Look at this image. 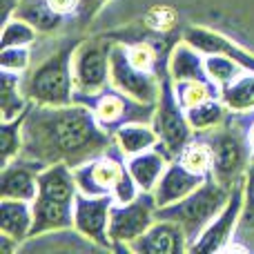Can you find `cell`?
Segmentation results:
<instances>
[{
	"label": "cell",
	"mask_w": 254,
	"mask_h": 254,
	"mask_svg": "<svg viewBox=\"0 0 254 254\" xmlns=\"http://www.w3.org/2000/svg\"><path fill=\"white\" fill-rule=\"evenodd\" d=\"M114 145V134L105 129L80 103L61 107L34 105L22 123V154L29 158L54 165L67 163L78 167L89 158L107 152Z\"/></svg>",
	"instance_id": "6da1fadb"
},
{
	"label": "cell",
	"mask_w": 254,
	"mask_h": 254,
	"mask_svg": "<svg viewBox=\"0 0 254 254\" xmlns=\"http://www.w3.org/2000/svg\"><path fill=\"white\" fill-rule=\"evenodd\" d=\"M71 43L49 54L45 61L34 65L22 74V92L34 105L61 107L76 103V83H74V52Z\"/></svg>",
	"instance_id": "7a4b0ae2"
},
{
	"label": "cell",
	"mask_w": 254,
	"mask_h": 254,
	"mask_svg": "<svg viewBox=\"0 0 254 254\" xmlns=\"http://www.w3.org/2000/svg\"><path fill=\"white\" fill-rule=\"evenodd\" d=\"M230 196V190L223 188L214 176H207L201 188H196L190 196L181 198L176 203H170L165 207H158V219H170L183 225V230L190 237V246L198 239V234L212 223L221 207L225 205Z\"/></svg>",
	"instance_id": "3957f363"
},
{
	"label": "cell",
	"mask_w": 254,
	"mask_h": 254,
	"mask_svg": "<svg viewBox=\"0 0 254 254\" xmlns=\"http://www.w3.org/2000/svg\"><path fill=\"white\" fill-rule=\"evenodd\" d=\"M76 103L85 105L87 110H92V114L96 116V121L105 127L110 134H114L121 125L134 123V121H145L152 123L154 119V107L149 103H140L134 96L125 94L123 89L107 85V87L98 89L92 94H76Z\"/></svg>",
	"instance_id": "277c9868"
},
{
	"label": "cell",
	"mask_w": 254,
	"mask_h": 254,
	"mask_svg": "<svg viewBox=\"0 0 254 254\" xmlns=\"http://www.w3.org/2000/svg\"><path fill=\"white\" fill-rule=\"evenodd\" d=\"M212 140V149H214V167H212V176L219 181L223 188L232 190L237 183H241L246 176L248 165L252 163V152L246 143V136L239 129V125L232 121V112L230 119L221 127L207 131Z\"/></svg>",
	"instance_id": "5b68a950"
},
{
	"label": "cell",
	"mask_w": 254,
	"mask_h": 254,
	"mask_svg": "<svg viewBox=\"0 0 254 254\" xmlns=\"http://www.w3.org/2000/svg\"><path fill=\"white\" fill-rule=\"evenodd\" d=\"M152 125L156 129L161 143L165 145V149L174 158L179 156L181 149L194 136V129L188 121V112H185V107L181 105L179 96H176L174 80L170 78V74H165L161 80V94H158L156 107H154Z\"/></svg>",
	"instance_id": "8992f818"
},
{
	"label": "cell",
	"mask_w": 254,
	"mask_h": 254,
	"mask_svg": "<svg viewBox=\"0 0 254 254\" xmlns=\"http://www.w3.org/2000/svg\"><path fill=\"white\" fill-rule=\"evenodd\" d=\"M156 201L152 192H140L131 203H114L110 214V239L114 250L129 252V246L143 237L156 221Z\"/></svg>",
	"instance_id": "52a82bcc"
},
{
	"label": "cell",
	"mask_w": 254,
	"mask_h": 254,
	"mask_svg": "<svg viewBox=\"0 0 254 254\" xmlns=\"http://www.w3.org/2000/svg\"><path fill=\"white\" fill-rule=\"evenodd\" d=\"M112 47L105 38L80 40L74 52L76 94H92L112 83Z\"/></svg>",
	"instance_id": "ba28073f"
},
{
	"label": "cell",
	"mask_w": 254,
	"mask_h": 254,
	"mask_svg": "<svg viewBox=\"0 0 254 254\" xmlns=\"http://www.w3.org/2000/svg\"><path fill=\"white\" fill-rule=\"evenodd\" d=\"M125 167H127V156L114 143L107 152L89 158L87 163H83V165H78L74 170L78 190L83 194H92V196H101V194H110L112 196V190L123 176Z\"/></svg>",
	"instance_id": "9c48e42d"
},
{
	"label": "cell",
	"mask_w": 254,
	"mask_h": 254,
	"mask_svg": "<svg viewBox=\"0 0 254 254\" xmlns=\"http://www.w3.org/2000/svg\"><path fill=\"white\" fill-rule=\"evenodd\" d=\"M243 214V183H237L230 190V196L221 212L212 219V223L198 234V239L190 246V252H223L232 243L234 232L241 225Z\"/></svg>",
	"instance_id": "30bf717a"
},
{
	"label": "cell",
	"mask_w": 254,
	"mask_h": 254,
	"mask_svg": "<svg viewBox=\"0 0 254 254\" xmlns=\"http://www.w3.org/2000/svg\"><path fill=\"white\" fill-rule=\"evenodd\" d=\"M114 198L110 194L92 196V194L78 192L74 203V228L92 243H96L101 250H114V243L110 239V214Z\"/></svg>",
	"instance_id": "8fae6325"
},
{
	"label": "cell",
	"mask_w": 254,
	"mask_h": 254,
	"mask_svg": "<svg viewBox=\"0 0 254 254\" xmlns=\"http://www.w3.org/2000/svg\"><path fill=\"white\" fill-rule=\"evenodd\" d=\"M163 76L143 71L129 63L125 54V43H114L112 47V85L123 89L125 94L134 96L140 103L156 105L158 94H161Z\"/></svg>",
	"instance_id": "7c38bea8"
},
{
	"label": "cell",
	"mask_w": 254,
	"mask_h": 254,
	"mask_svg": "<svg viewBox=\"0 0 254 254\" xmlns=\"http://www.w3.org/2000/svg\"><path fill=\"white\" fill-rule=\"evenodd\" d=\"M45 163L29 158L25 154L2 165L0 176V198H18V201H34L38 196V176Z\"/></svg>",
	"instance_id": "4fadbf2b"
},
{
	"label": "cell",
	"mask_w": 254,
	"mask_h": 254,
	"mask_svg": "<svg viewBox=\"0 0 254 254\" xmlns=\"http://www.w3.org/2000/svg\"><path fill=\"white\" fill-rule=\"evenodd\" d=\"M134 254H183L190 252V237L183 225L170 219H158L149 230L129 246Z\"/></svg>",
	"instance_id": "5bb4252c"
},
{
	"label": "cell",
	"mask_w": 254,
	"mask_h": 254,
	"mask_svg": "<svg viewBox=\"0 0 254 254\" xmlns=\"http://www.w3.org/2000/svg\"><path fill=\"white\" fill-rule=\"evenodd\" d=\"M183 40H188L203 54H219V56L234 58L239 65H243V69L254 71V52L246 49L243 45H239L237 40H232L221 31H214L203 25H190L183 29Z\"/></svg>",
	"instance_id": "9a60e30c"
},
{
	"label": "cell",
	"mask_w": 254,
	"mask_h": 254,
	"mask_svg": "<svg viewBox=\"0 0 254 254\" xmlns=\"http://www.w3.org/2000/svg\"><path fill=\"white\" fill-rule=\"evenodd\" d=\"M205 179L207 176L196 174V172H192L190 167H185L179 158H174V161L167 165V170L163 172V176L158 179L156 188H154V192H152L154 201H156L158 207L176 203V201H181V198L190 196L196 188H201Z\"/></svg>",
	"instance_id": "2e32d148"
},
{
	"label": "cell",
	"mask_w": 254,
	"mask_h": 254,
	"mask_svg": "<svg viewBox=\"0 0 254 254\" xmlns=\"http://www.w3.org/2000/svg\"><path fill=\"white\" fill-rule=\"evenodd\" d=\"M174 161L170 152L165 149V145L158 140L156 147L147 149V152L134 154L127 158V170L134 176V181L138 183V188L143 192H154L158 179L163 176V172L167 170V165Z\"/></svg>",
	"instance_id": "e0dca14e"
},
{
	"label": "cell",
	"mask_w": 254,
	"mask_h": 254,
	"mask_svg": "<svg viewBox=\"0 0 254 254\" xmlns=\"http://www.w3.org/2000/svg\"><path fill=\"white\" fill-rule=\"evenodd\" d=\"M101 250L96 243H92L87 237L78 232L76 228L69 230H56V232H45L38 237H29L20 246V254L27 252H89Z\"/></svg>",
	"instance_id": "ac0fdd59"
},
{
	"label": "cell",
	"mask_w": 254,
	"mask_h": 254,
	"mask_svg": "<svg viewBox=\"0 0 254 254\" xmlns=\"http://www.w3.org/2000/svg\"><path fill=\"white\" fill-rule=\"evenodd\" d=\"M34 228V201L18 198H0V234L25 243Z\"/></svg>",
	"instance_id": "d6986e66"
},
{
	"label": "cell",
	"mask_w": 254,
	"mask_h": 254,
	"mask_svg": "<svg viewBox=\"0 0 254 254\" xmlns=\"http://www.w3.org/2000/svg\"><path fill=\"white\" fill-rule=\"evenodd\" d=\"M167 74L174 83H181V80H210L205 69V54L181 38L179 45L170 54Z\"/></svg>",
	"instance_id": "ffe728a7"
},
{
	"label": "cell",
	"mask_w": 254,
	"mask_h": 254,
	"mask_svg": "<svg viewBox=\"0 0 254 254\" xmlns=\"http://www.w3.org/2000/svg\"><path fill=\"white\" fill-rule=\"evenodd\" d=\"M29 98L22 92V74L0 69V121H13L29 110Z\"/></svg>",
	"instance_id": "44dd1931"
},
{
	"label": "cell",
	"mask_w": 254,
	"mask_h": 254,
	"mask_svg": "<svg viewBox=\"0 0 254 254\" xmlns=\"http://www.w3.org/2000/svg\"><path fill=\"white\" fill-rule=\"evenodd\" d=\"M158 134L154 129L152 123L145 121H134V123H125L114 131V143L119 145V149L125 154L127 158L134 154L147 152V149L158 145Z\"/></svg>",
	"instance_id": "7402d4cb"
},
{
	"label": "cell",
	"mask_w": 254,
	"mask_h": 254,
	"mask_svg": "<svg viewBox=\"0 0 254 254\" xmlns=\"http://www.w3.org/2000/svg\"><path fill=\"white\" fill-rule=\"evenodd\" d=\"M16 18H22L31 27L38 29V34H54L63 27L65 18L58 16L47 0H20L16 9Z\"/></svg>",
	"instance_id": "603a6c76"
},
{
	"label": "cell",
	"mask_w": 254,
	"mask_h": 254,
	"mask_svg": "<svg viewBox=\"0 0 254 254\" xmlns=\"http://www.w3.org/2000/svg\"><path fill=\"white\" fill-rule=\"evenodd\" d=\"M185 112H188V121L192 125L194 134H207L230 119V110L223 103V98H210V101L194 105Z\"/></svg>",
	"instance_id": "cb8c5ba5"
},
{
	"label": "cell",
	"mask_w": 254,
	"mask_h": 254,
	"mask_svg": "<svg viewBox=\"0 0 254 254\" xmlns=\"http://www.w3.org/2000/svg\"><path fill=\"white\" fill-rule=\"evenodd\" d=\"M185 167L203 176H212V167H214V149H212V140L207 134H194L192 140L181 149L179 156Z\"/></svg>",
	"instance_id": "d4e9b609"
},
{
	"label": "cell",
	"mask_w": 254,
	"mask_h": 254,
	"mask_svg": "<svg viewBox=\"0 0 254 254\" xmlns=\"http://www.w3.org/2000/svg\"><path fill=\"white\" fill-rule=\"evenodd\" d=\"M221 98L232 114L254 112V71H243L234 83L221 89Z\"/></svg>",
	"instance_id": "484cf974"
},
{
	"label": "cell",
	"mask_w": 254,
	"mask_h": 254,
	"mask_svg": "<svg viewBox=\"0 0 254 254\" xmlns=\"http://www.w3.org/2000/svg\"><path fill=\"white\" fill-rule=\"evenodd\" d=\"M174 89L185 110L201 105L210 98H221V89L212 80H181V83H174Z\"/></svg>",
	"instance_id": "4316f807"
},
{
	"label": "cell",
	"mask_w": 254,
	"mask_h": 254,
	"mask_svg": "<svg viewBox=\"0 0 254 254\" xmlns=\"http://www.w3.org/2000/svg\"><path fill=\"white\" fill-rule=\"evenodd\" d=\"M205 69H207L210 80L219 89L228 87L230 83H234V80L246 71L243 69V65H239L234 58L219 56V54H205Z\"/></svg>",
	"instance_id": "83f0119b"
},
{
	"label": "cell",
	"mask_w": 254,
	"mask_h": 254,
	"mask_svg": "<svg viewBox=\"0 0 254 254\" xmlns=\"http://www.w3.org/2000/svg\"><path fill=\"white\" fill-rule=\"evenodd\" d=\"M25 114L13 121H0V158H2V165L22 154V123H25Z\"/></svg>",
	"instance_id": "f1b7e54d"
},
{
	"label": "cell",
	"mask_w": 254,
	"mask_h": 254,
	"mask_svg": "<svg viewBox=\"0 0 254 254\" xmlns=\"http://www.w3.org/2000/svg\"><path fill=\"white\" fill-rule=\"evenodd\" d=\"M38 40V29L25 22L22 18H9L2 22V40L0 47H34Z\"/></svg>",
	"instance_id": "f546056e"
},
{
	"label": "cell",
	"mask_w": 254,
	"mask_h": 254,
	"mask_svg": "<svg viewBox=\"0 0 254 254\" xmlns=\"http://www.w3.org/2000/svg\"><path fill=\"white\" fill-rule=\"evenodd\" d=\"M125 54L134 67H138V69H143V71L158 74V54L152 43H145V40L125 43Z\"/></svg>",
	"instance_id": "4dcf8cb0"
},
{
	"label": "cell",
	"mask_w": 254,
	"mask_h": 254,
	"mask_svg": "<svg viewBox=\"0 0 254 254\" xmlns=\"http://www.w3.org/2000/svg\"><path fill=\"white\" fill-rule=\"evenodd\" d=\"M143 20H145V27H149L156 34H167L179 22V11L174 7H170V4H154V7H149L145 11Z\"/></svg>",
	"instance_id": "1f68e13d"
},
{
	"label": "cell",
	"mask_w": 254,
	"mask_h": 254,
	"mask_svg": "<svg viewBox=\"0 0 254 254\" xmlns=\"http://www.w3.org/2000/svg\"><path fill=\"white\" fill-rule=\"evenodd\" d=\"M31 47H2L0 49V69L25 74L31 69Z\"/></svg>",
	"instance_id": "d6a6232c"
},
{
	"label": "cell",
	"mask_w": 254,
	"mask_h": 254,
	"mask_svg": "<svg viewBox=\"0 0 254 254\" xmlns=\"http://www.w3.org/2000/svg\"><path fill=\"white\" fill-rule=\"evenodd\" d=\"M243 214H241V225L254 228V163H250L243 176Z\"/></svg>",
	"instance_id": "836d02e7"
},
{
	"label": "cell",
	"mask_w": 254,
	"mask_h": 254,
	"mask_svg": "<svg viewBox=\"0 0 254 254\" xmlns=\"http://www.w3.org/2000/svg\"><path fill=\"white\" fill-rule=\"evenodd\" d=\"M140 192H143V190L138 188V183L134 181V176H131L129 170L125 167L123 176H121L119 183H116L114 190H112V198H114V203H131L134 198H138Z\"/></svg>",
	"instance_id": "e575fe53"
},
{
	"label": "cell",
	"mask_w": 254,
	"mask_h": 254,
	"mask_svg": "<svg viewBox=\"0 0 254 254\" xmlns=\"http://www.w3.org/2000/svg\"><path fill=\"white\" fill-rule=\"evenodd\" d=\"M49 7L63 18H69L80 13V7H83V0H47Z\"/></svg>",
	"instance_id": "d590c367"
},
{
	"label": "cell",
	"mask_w": 254,
	"mask_h": 254,
	"mask_svg": "<svg viewBox=\"0 0 254 254\" xmlns=\"http://www.w3.org/2000/svg\"><path fill=\"white\" fill-rule=\"evenodd\" d=\"M18 4H20V0H2V2H0V13H2V22H7L9 18L16 16Z\"/></svg>",
	"instance_id": "8d00e7d4"
},
{
	"label": "cell",
	"mask_w": 254,
	"mask_h": 254,
	"mask_svg": "<svg viewBox=\"0 0 254 254\" xmlns=\"http://www.w3.org/2000/svg\"><path fill=\"white\" fill-rule=\"evenodd\" d=\"M105 4V0H83V7H80V13L83 16H92L96 9H101Z\"/></svg>",
	"instance_id": "74e56055"
},
{
	"label": "cell",
	"mask_w": 254,
	"mask_h": 254,
	"mask_svg": "<svg viewBox=\"0 0 254 254\" xmlns=\"http://www.w3.org/2000/svg\"><path fill=\"white\" fill-rule=\"evenodd\" d=\"M252 163H254V152H252Z\"/></svg>",
	"instance_id": "f35d334b"
}]
</instances>
